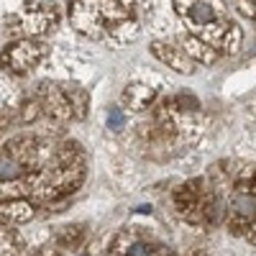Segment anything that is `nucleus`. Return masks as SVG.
<instances>
[{
	"mask_svg": "<svg viewBox=\"0 0 256 256\" xmlns=\"http://www.w3.org/2000/svg\"><path fill=\"white\" fill-rule=\"evenodd\" d=\"M72 26L92 38L123 44L136 36L134 0H72Z\"/></svg>",
	"mask_w": 256,
	"mask_h": 256,
	"instance_id": "f257e3e1",
	"label": "nucleus"
},
{
	"mask_svg": "<svg viewBox=\"0 0 256 256\" xmlns=\"http://www.w3.org/2000/svg\"><path fill=\"white\" fill-rule=\"evenodd\" d=\"M174 10L202 44L218 46L228 54L238 49L241 31L228 18L220 0H174Z\"/></svg>",
	"mask_w": 256,
	"mask_h": 256,
	"instance_id": "f03ea898",
	"label": "nucleus"
},
{
	"mask_svg": "<svg viewBox=\"0 0 256 256\" xmlns=\"http://www.w3.org/2000/svg\"><path fill=\"white\" fill-rule=\"evenodd\" d=\"M38 105L41 116H49L56 123L77 120L88 113L90 98L77 84H54V82H41L38 90L31 95Z\"/></svg>",
	"mask_w": 256,
	"mask_h": 256,
	"instance_id": "7ed1b4c3",
	"label": "nucleus"
},
{
	"mask_svg": "<svg viewBox=\"0 0 256 256\" xmlns=\"http://www.w3.org/2000/svg\"><path fill=\"white\" fill-rule=\"evenodd\" d=\"M46 54H49L46 44L34 41V38H20V41H13V44H8L3 49L0 64H3V70H8L10 74H26L34 67H38L41 59Z\"/></svg>",
	"mask_w": 256,
	"mask_h": 256,
	"instance_id": "20e7f679",
	"label": "nucleus"
},
{
	"mask_svg": "<svg viewBox=\"0 0 256 256\" xmlns=\"http://www.w3.org/2000/svg\"><path fill=\"white\" fill-rule=\"evenodd\" d=\"M59 20L56 3H28L24 16H20V28L24 34H44L52 31Z\"/></svg>",
	"mask_w": 256,
	"mask_h": 256,
	"instance_id": "39448f33",
	"label": "nucleus"
},
{
	"mask_svg": "<svg viewBox=\"0 0 256 256\" xmlns=\"http://www.w3.org/2000/svg\"><path fill=\"white\" fill-rule=\"evenodd\" d=\"M152 52L164 62V64H169L172 70H177V72H182V74H192L195 72V59H192L190 54H184L180 46H169V44H152Z\"/></svg>",
	"mask_w": 256,
	"mask_h": 256,
	"instance_id": "423d86ee",
	"label": "nucleus"
},
{
	"mask_svg": "<svg viewBox=\"0 0 256 256\" xmlns=\"http://www.w3.org/2000/svg\"><path fill=\"white\" fill-rule=\"evenodd\" d=\"M154 90L146 88V84H131V88H126L123 92V102L128 105L131 110H146L148 105L154 102Z\"/></svg>",
	"mask_w": 256,
	"mask_h": 256,
	"instance_id": "0eeeda50",
	"label": "nucleus"
},
{
	"mask_svg": "<svg viewBox=\"0 0 256 256\" xmlns=\"http://www.w3.org/2000/svg\"><path fill=\"white\" fill-rule=\"evenodd\" d=\"M0 256H16V236L0 223Z\"/></svg>",
	"mask_w": 256,
	"mask_h": 256,
	"instance_id": "6e6552de",
	"label": "nucleus"
},
{
	"mask_svg": "<svg viewBox=\"0 0 256 256\" xmlns=\"http://www.w3.org/2000/svg\"><path fill=\"white\" fill-rule=\"evenodd\" d=\"M123 123H126L123 110H120V108H110V110H108V128H113V131H120Z\"/></svg>",
	"mask_w": 256,
	"mask_h": 256,
	"instance_id": "1a4fd4ad",
	"label": "nucleus"
},
{
	"mask_svg": "<svg viewBox=\"0 0 256 256\" xmlns=\"http://www.w3.org/2000/svg\"><path fill=\"white\" fill-rule=\"evenodd\" d=\"M198 256H208V254H198Z\"/></svg>",
	"mask_w": 256,
	"mask_h": 256,
	"instance_id": "9d476101",
	"label": "nucleus"
}]
</instances>
